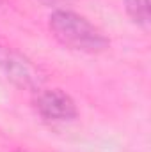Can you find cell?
Here are the masks:
<instances>
[{
	"mask_svg": "<svg viewBox=\"0 0 151 152\" xmlns=\"http://www.w3.org/2000/svg\"><path fill=\"white\" fill-rule=\"evenodd\" d=\"M0 69L21 88H39L43 83V75L38 66L27 55L7 44H0Z\"/></svg>",
	"mask_w": 151,
	"mask_h": 152,
	"instance_id": "obj_2",
	"label": "cell"
},
{
	"mask_svg": "<svg viewBox=\"0 0 151 152\" xmlns=\"http://www.w3.org/2000/svg\"><path fill=\"white\" fill-rule=\"evenodd\" d=\"M32 103L39 117L52 124L71 122L76 117L75 101L61 88H38Z\"/></svg>",
	"mask_w": 151,
	"mask_h": 152,
	"instance_id": "obj_3",
	"label": "cell"
},
{
	"mask_svg": "<svg viewBox=\"0 0 151 152\" xmlns=\"http://www.w3.org/2000/svg\"><path fill=\"white\" fill-rule=\"evenodd\" d=\"M16 152H27V151H16Z\"/></svg>",
	"mask_w": 151,
	"mask_h": 152,
	"instance_id": "obj_6",
	"label": "cell"
},
{
	"mask_svg": "<svg viewBox=\"0 0 151 152\" xmlns=\"http://www.w3.org/2000/svg\"><path fill=\"white\" fill-rule=\"evenodd\" d=\"M44 4H61V2H70V0H43Z\"/></svg>",
	"mask_w": 151,
	"mask_h": 152,
	"instance_id": "obj_5",
	"label": "cell"
},
{
	"mask_svg": "<svg viewBox=\"0 0 151 152\" xmlns=\"http://www.w3.org/2000/svg\"><path fill=\"white\" fill-rule=\"evenodd\" d=\"M126 11H128L130 18L137 25H141V27H148L150 25L148 0H126Z\"/></svg>",
	"mask_w": 151,
	"mask_h": 152,
	"instance_id": "obj_4",
	"label": "cell"
},
{
	"mask_svg": "<svg viewBox=\"0 0 151 152\" xmlns=\"http://www.w3.org/2000/svg\"><path fill=\"white\" fill-rule=\"evenodd\" d=\"M48 27L53 37L62 46L75 51L100 53L105 51L110 44L100 27L71 9H55L48 18Z\"/></svg>",
	"mask_w": 151,
	"mask_h": 152,
	"instance_id": "obj_1",
	"label": "cell"
}]
</instances>
